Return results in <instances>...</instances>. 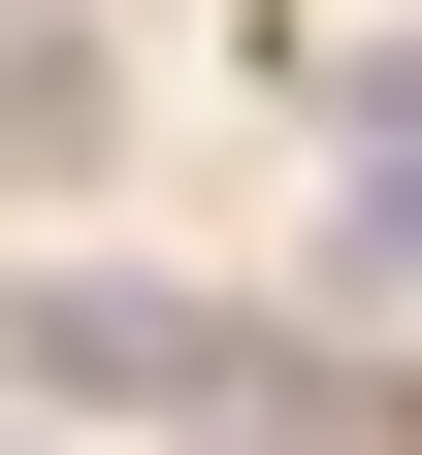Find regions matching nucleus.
<instances>
[{"instance_id": "f257e3e1", "label": "nucleus", "mask_w": 422, "mask_h": 455, "mask_svg": "<svg viewBox=\"0 0 422 455\" xmlns=\"http://www.w3.org/2000/svg\"><path fill=\"white\" fill-rule=\"evenodd\" d=\"M227 293H163V260H66V293H33V423H227Z\"/></svg>"}, {"instance_id": "f03ea898", "label": "nucleus", "mask_w": 422, "mask_h": 455, "mask_svg": "<svg viewBox=\"0 0 422 455\" xmlns=\"http://www.w3.org/2000/svg\"><path fill=\"white\" fill-rule=\"evenodd\" d=\"M325 98V293H422V33L390 66H292Z\"/></svg>"}]
</instances>
